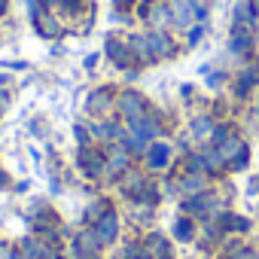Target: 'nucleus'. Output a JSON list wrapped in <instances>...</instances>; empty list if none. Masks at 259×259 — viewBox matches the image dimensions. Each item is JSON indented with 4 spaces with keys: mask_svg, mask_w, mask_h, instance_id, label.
I'll return each mask as SVG.
<instances>
[{
    "mask_svg": "<svg viewBox=\"0 0 259 259\" xmlns=\"http://www.w3.org/2000/svg\"><path fill=\"white\" fill-rule=\"evenodd\" d=\"M98 235H101V241H104V244L116 238V217H113V213H107V217L101 220V226H98Z\"/></svg>",
    "mask_w": 259,
    "mask_h": 259,
    "instance_id": "nucleus-1",
    "label": "nucleus"
},
{
    "mask_svg": "<svg viewBox=\"0 0 259 259\" xmlns=\"http://www.w3.org/2000/svg\"><path fill=\"white\" fill-rule=\"evenodd\" d=\"M122 110L132 116V119H141V113H144L141 101H138V98H132V95H125V98H122Z\"/></svg>",
    "mask_w": 259,
    "mask_h": 259,
    "instance_id": "nucleus-2",
    "label": "nucleus"
},
{
    "mask_svg": "<svg viewBox=\"0 0 259 259\" xmlns=\"http://www.w3.org/2000/svg\"><path fill=\"white\" fill-rule=\"evenodd\" d=\"M168 153H171L168 147H153L150 150V165L153 168H165L168 165Z\"/></svg>",
    "mask_w": 259,
    "mask_h": 259,
    "instance_id": "nucleus-3",
    "label": "nucleus"
},
{
    "mask_svg": "<svg viewBox=\"0 0 259 259\" xmlns=\"http://www.w3.org/2000/svg\"><path fill=\"white\" fill-rule=\"evenodd\" d=\"M150 43H153V49H156V52H168V49H171V43H168L165 37H153Z\"/></svg>",
    "mask_w": 259,
    "mask_h": 259,
    "instance_id": "nucleus-4",
    "label": "nucleus"
},
{
    "mask_svg": "<svg viewBox=\"0 0 259 259\" xmlns=\"http://www.w3.org/2000/svg\"><path fill=\"white\" fill-rule=\"evenodd\" d=\"M207 132H210V122H207V119H198V122H195V135H198V138H204Z\"/></svg>",
    "mask_w": 259,
    "mask_h": 259,
    "instance_id": "nucleus-5",
    "label": "nucleus"
},
{
    "mask_svg": "<svg viewBox=\"0 0 259 259\" xmlns=\"http://www.w3.org/2000/svg\"><path fill=\"white\" fill-rule=\"evenodd\" d=\"M177 238H189V223H177Z\"/></svg>",
    "mask_w": 259,
    "mask_h": 259,
    "instance_id": "nucleus-6",
    "label": "nucleus"
},
{
    "mask_svg": "<svg viewBox=\"0 0 259 259\" xmlns=\"http://www.w3.org/2000/svg\"><path fill=\"white\" fill-rule=\"evenodd\" d=\"M198 186H201V180H186V183H183V189H186V192H195Z\"/></svg>",
    "mask_w": 259,
    "mask_h": 259,
    "instance_id": "nucleus-7",
    "label": "nucleus"
},
{
    "mask_svg": "<svg viewBox=\"0 0 259 259\" xmlns=\"http://www.w3.org/2000/svg\"><path fill=\"white\" fill-rule=\"evenodd\" d=\"M0 259H16V256H13V250H10V247L0 244Z\"/></svg>",
    "mask_w": 259,
    "mask_h": 259,
    "instance_id": "nucleus-8",
    "label": "nucleus"
},
{
    "mask_svg": "<svg viewBox=\"0 0 259 259\" xmlns=\"http://www.w3.org/2000/svg\"><path fill=\"white\" fill-rule=\"evenodd\" d=\"M250 189H253V192H256V189H259V180H253V183H250Z\"/></svg>",
    "mask_w": 259,
    "mask_h": 259,
    "instance_id": "nucleus-9",
    "label": "nucleus"
},
{
    "mask_svg": "<svg viewBox=\"0 0 259 259\" xmlns=\"http://www.w3.org/2000/svg\"><path fill=\"white\" fill-rule=\"evenodd\" d=\"M241 259H256V256H250V253H244V256H241Z\"/></svg>",
    "mask_w": 259,
    "mask_h": 259,
    "instance_id": "nucleus-10",
    "label": "nucleus"
},
{
    "mask_svg": "<svg viewBox=\"0 0 259 259\" xmlns=\"http://www.w3.org/2000/svg\"><path fill=\"white\" fill-rule=\"evenodd\" d=\"M0 13H4V0H0Z\"/></svg>",
    "mask_w": 259,
    "mask_h": 259,
    "instance_id": "nucleus-11",
    "label": "nucleus"
},
{
    "mask_svg": "<svg viewBox=\"0 0 259 259\" xmlns=\"http://www.w3.org/2000/svg\"><path fill=\"white\" fill-rule=\"evenodd\" d=\"M0 186H4V174H0Z\"/></svg>",
    "mask_w": 259,
    "mask_h": 259,
    "instance_id": "nucleus-12",
    "label": "nucleus"
}]
</instances>
